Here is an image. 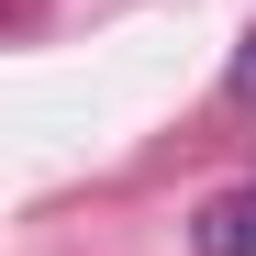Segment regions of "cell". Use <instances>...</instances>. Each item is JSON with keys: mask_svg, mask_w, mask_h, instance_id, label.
Instances as JSON below:
<instances>
[{"mask_svg": "<svg viewBox=\"0 0 256 256\" xmlns=\"http://www.w3.org/2000/svg\"><path fill=\"white\" fill-rule=\"evenodd\" d=\"M234 78H245V90H256V56H245V67H234Z\"/></svg>", "mask_w": 256, "mask_h": 256, "instance_id": "obj_2", "label": "cell"}, {"mask_svg": "<svg viewBox=\"0 0 256 256\" xmlns=\"http://www.w3.org/2000/svg\"><path fill=\"white\" fill-rule=\"evenodd\" d=\"M190 245H200V256H256V190H223V200L200 212Z\"/></svg>", "mask_w": 256, "mask_h": 256, "instance_id": "obj_1", "label": "cell"}]
</instances>
